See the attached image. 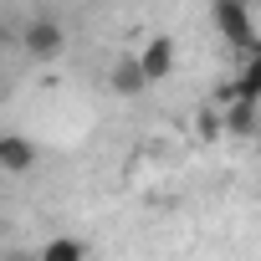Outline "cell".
Returning a JSON list of instances; mask_svg holds the SVG:
<instances>
[{"mask_svg": "<svg viewBox=\"0 0 261 261\" xmlns=\"http://www.w3.org/2000/svg\"><path fill=\"white\" fill-rule=\"evenodd\" d=\"M210 21H215V31H220V41H225L230 51L251 57V51L261 46L256 16H251V0H210Z\"/></svg>", "mask_w": 261, "mask_h": 261, "instance_id": "1", "label": "cell"}, {"mask_svg": "<svg viewBox=\"0 0 261 261\" xmlns=\"http://www.w3.org/2000/svg\"><path fill=\"white\" fill-rule=\"evenodd\" d=\"M21 46H26V57H31V62H57V57H62V46H67V31H62V21H57V16H36V21L21 31Z\"/></svg>", "mask_w": 261, "mask_h": 261, "instance_id": "2", "label": "cell"}, {"mask_svg": "<svg viewBox=\"0 0 261 261\" xmlns=\"http://www.w3.org/2000/svg\"><path fill=\"white\" fill-rule=\"evenodd\" d=\"M139 62H144L149 82H164V77L174 72V62H179V46H174V36H149V41H144V51H139Z\"/></svg>", "mask_w": 261, "mask_h": 261, "instance_id": "3", "label": "cell"}, {"mask_svg": "<svg viewBox=\"0 0 261 261\" xmlns=\"http://www.w3.org/2000/svg\"><path fill=\"white\" fill-rule=\"evenodd\" d=\"M36 159H41V149L26 134H0V169L6 174H26V169H36Z\"/></svg>", "mask_w": 261, "mask_h": 261, "instance_id": "4", "label": "cell"}, {"mask_svg": "<svg viewBox=\"0 0 261 261\" xmlns=\"http://www.w3.org/2000/svg\"><path fill=\"white\" fill-rule=\"evenodd\" d=\"M108 87L118 92V97H139L144 87H154L149 82V72H144V62L139 57H118L113 62V72H108Z\"/></svg>", "mask_w": 261, "mask_h": 261, "instance_id": "5", "label": "cell"}, {"mask_svg": "<svg viewBox=\"0 0 261 261\" xmlns=\"http://www.w3.org/2000/svg\"><path fill=\"white\" fill-rule=\"evenodd\" d=\"M256 128H261V118H256V97H236V92H230V102H225V134L251 139Z\"/></svg>", "mask_w": 261, "mask_h": 261, "instance_id": "6", "label": "cell"}, {"mask_svg": "<svg viewBox=\"0 0 261 261\" xmlns=\"http://www.w3.org/2000/svg\"><path fill=\"white\" fill-rule=\"evenodd\" d=\"M36 261H87V246H82L77 236H51Z\"/></svg>", "mask_w": 261, "mask_h": 261, "instance_id": "7", "label": "cell"}, {"mask_svg": "<svg viewBox=\"0 0 261 261\" xmlns=\"http://www.w3.org/2000/svg\"><path fill=\"white\" fill-rule=\"evenodd\" d=\"M230 92H236V97H256V102H261V46L246 57V67H241V77L230 82Z\"/></svg>", "mask_w": 261, "mask_h": 261, "instance_id": "8", "label": "cell"}, {"mask_svg": "<svg viewBox=\"0 0 261 261\" xmlns=\"http://www.w3.org/2000/svg\"><path fill=\"white\" fill-rule=\"evenodd\" d=\"M195 134H200V139H220V134H225V113L200 108V113H195Z\"/></svg>", "mask_w": 261, "mask_h": 261, "instance_id": "9", "label": "cell"}, {"mask_svg": "<svg viewBox=\"0 0 261 261\" xmlns=\"http://www.w3.org/2000/svg\"><path fill=\"white\" fill-rule=\"evenodd\" d=\"M16 261H26V256H16Z\"/></svg>", "mask_w": 261, "mask_h": 261, "instance_id": "10", "label": "cell"}]
</instances>
